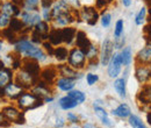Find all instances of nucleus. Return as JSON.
Masks as SVG:
<instances>
[{"mask_svg":"<svg viewBox=\"0 0 151 128\" xmlns=\"http://www.w3.org/2000/svg\"><path fill=\"white\" fill-rule=\"evenodd\" d=\"M114 90L116 91L117 95L121 99H126L127 98V88H126V79L124 78H115L114 79Z\"/></svg>","mask_w":151,"mask_h":128,"instance_id":"nucleus-28","label":"nucleus"},{"mask_svg":"<svg viewBox=\"0 0 151 128\" xmlns=\"http://www.w3.org/2000/svg\"><path fill=\"white\" fill-rule=\"evenodd\" d=\"M124 42H126V40H124V35L114 38V41H113L114 49H116V50H121V49L124 47Z\"/></svg>","mask_w":151,"mask_h":128,"instance_id":"nucleus-46","label":"nucleus"},{"mask_svg":"<svg viewBox=\"0 0 151 128\" xmlns=\"http://www.w3.org/2000/svg\"><path fill=\"white\" fill-rule=\"evenodd\" d=\"M135 78L141 85L149 84L151 82V72L149 65L136 64L135 67Z\"/></svg>","mask_w":151,"mask_h":128,"instance_id":"nucleus-11","label":"nucleus"},{"mask_svg":"<svg viewBox=\"0 0 151 128\" xmlns=\"http://www.w3.org/2000/svg\"><path fill=\"white\" fill-rule=\"evenodd\" d=\"M34 30H36L38 34H41L42 36L44 37V40L47 41L48 40V34H49V32H50V29H51V26H50V23L49 22H47V21H44V20H42V21H40L37 25L33 28Z\"/></svg>","mask_w":151,"mask_h":128,"instance_id":"nucleus-31","label":"nucleus"},{"mask_svg":"<svg viewBox=\"0 0 151 128\" xmlns=\"http://www.w3.org/2000/svg\"><path fill=\"white\" fill-rule=\"evenodd\" d=\"M14 51L20 56L26 58H33L38 62H44L47 59V53L43 48H40L37 44L28 40V36H20L18 42L14 44Z\"/></svg>","mask_w":151,"mask_h":128,"instance_id":"nucleus-1","label":"nucleus"},{"mask_svg":"<svg viewBox=\"0 0 151 128\" xmlns=\"http://www.w3.org/2000/svg\"><path fill=\"white\" fill-rule=\"evenodd\" d=\"M48 41L54 46L58 47L62 43H64L63 41V33H62V28H54L51 27L49 34H48Z\"/></svg>","mask_w":151,"mask_h":128,"instance_id":"nucleus-25","label":"nucleus"},{"mask_svg":"<svg viewBox=\"0 0 151 128\" xmlns=\"http://www.w3.org/2000/svg\"><path fill=\"white\" fill-rule=\"evenodd\" d=\"M68 95L71 99H73L75 101H77L79 105L83 104V103H85V100H86V94L83 91H80V90H75L73 89V90L68 92Z\"/></svg>","mask_w":151,"mask_h":128,"instance_id":"nucleus-34","label":"nucleus"},{"mask_svg":"<svg viewBox=\"0 0 151 128\" xmlns=\"http://www.w3.org/2000/svg\"><path fill=\"white\" fill-rule=\"evenodd\" d=\"M42 48H43V50L47 53V55L48 56H54V51H55V47L47 40V41H44L43 43H42Z\"/></svg>","mask_w":151,"mask_h":128,"instance_id":"nucleus-43","label":"nucleus"},{"mask_svg":"<svg viewBox=\"0 0 151 128\" xmlns=\"http://www.w3.org/2000/svg\"><path fill=\"white\" fill-rule=\"evenodd\" d=\"M54 56L58 62H65L68 61V57H69V50L66 47H60L58 46L55 48V51H54Z\"/></svg>","mask_w":151,"mask_h":128,"instance_id":"nucleus-33","label":"nucleus"},{"mask_svg":"<svg viewBox=\"0 0 151 128\" xmlns=\"http://www.w3.org/2000/svg\"><path fill=\"white\" fill-rule=\"evenodd\" d=\"M20 20L23 22L26 28H29V29L33 30V28L37 25L38 22L42 21V15L38 13V11H33V12L22 11L20 13Z\"/></svg>","mask_w":151,"mask_h":128,"instance_id":"nucleus-9","label":"nucleus"},{"mask_svg":"<svg viewBox=\"0 0 151 128\" xmlns=\"http://www.w3.org/2000/svg\"><path fill=\"white\" fill-rule=\"evenodd\" d=\"M72 11H79L81 8L80 0H63Z\"/></svg>","mask_w":151,"mask_h":128,"instance_id":"nucleus-44","label":"nucleus"},{"mask_svg":"<svg viewBox=\"0 0 151 128\" xmlns=\"http://www.w3.org/2000/svg\"><path fill=\"white\" fill-rule=\"evenodd\" d=\"M68 64L71 65L73 69L80 71L86 68L87 58L86 54L78 47H75L69 50V57H68Z\"/></svg>","mask_w":151,"mask_h":128,"instance_id":"nucleus-4","label":"nucleus"},{"mask_svg":"<svg viewBox=\"0 0 151 128\" xmlns=\"http://www.w3.org/2000/svg\"><path fill=\"white\" fill-rule=\"evenodd\" d=\"M135 64L142 65H150L151 64V47L145 46L142 48L135 57Z\"/></svg>","mask_w":151,"mask_h":128,"instance_id":"nucleus-18","label":"nucleus"},{"mask_svg":"<svg viewBox=\"0 0 151 128\" xmlns=\"http://www.w3.org/2000/svg\"><path fill=\"white\" fill-rule=\"evenodd\" d=\"M7 28H9L12 32H14L17 34H20V33L22 34L24 28H26V26L23 25V22L19 18H12L11 22H9V26Z\"/></svg>","mask_w":151,"mask_h":128,"instance_id":"nucleus-32","label":"nucleus"},{"mask_svg":"<svg viewBox=\"0 0 151 128\" xmlns=\"http://www.w3.org/2000/svg\"><path fill=\"white\" fill-rule=\"evenodd\" d=\"M112 114L114 116H117L120 119H128L130 115H132V110L129 107V105L122 103L120 104L116 108H113L112 110Z\"/></svg>","mask_w":151,"mask_h":128,"instance_id":"nucleus-26","label":"nucleus"},{"mask_svg":"<svg viewBox=\"0 0 151 128\" xmlns=\"http://www.w3.org/2000/svg\"><path fill=\"white\" fill-rule=\"evenodd\" d=\"M86 58L87 61H95V59H99V55H100V48L95 44H91L90 48L86 50Z\"/></svg>","mask_w":151,"mask_h":128,"instance_id":"nucleus-35","label":"nucleus"},{"mask_svg":"<svg viewBox=\"0 0 151 128\" xmlns=\"http://www.w3.org/2000/svg\"><path fill=\"white\" fill-rule=\"evenodd\" d=\"M128 122L132 128H148L145 126V124L142 121V119L138 115H135V114H132L128 118Z\"/></svg>","mask_w":151,"mask_h":128,"instance_id":"nucleus-37","label":"nucleus"},{"mask_svg":"<svg viewBox=\"0 0 151 128\" xmlns=\"http://www.w3.org/2000/svg\"><path fill=\"white\" fill-rule=\"evenodd\" d=\"M78 19V11H72L68 14L59 15L57 18L52 19L51 21V27L54 28H64L68 26H71L76 20Z\"/></svg>","mask_w":151,"mask_h":128,"instance_id":"nucleus-8","label":"nucleus"},{"mask_svg":"<svg viewBox=\"0 0 151 128\" xmlns=\"http://www.w3.org/2000/svg\"><path fill=\"white\" fill-rule=\"evenodd\" d=\"M114 54V44L113 41L111 38H106L104 40L101 48H100V55H99V61L101 63V65H108L111 58Z\"/></svg>","mask_w":151,"mask_h":128,"instance_id":"nucleus-7","label":"nucleus"},{"mask_svg":"<svg viewBox=\"0 0 151 128\" xmlns=\"http://www.w3.org/2000/svg\"><path fill=\"white\" fill-rule=\"evenodd\" d=\"M65 126V120L63 118H58L56 120V125H55V128H63Z\"/></svg>","mask_w":151,"mask_h":128,"instance_id":"nucleus-51","label":"nucleus"},{"mask_svg":"<svg viewBox=\"0 0 151 128\" xmlns=\"http://www.w3.org/2000/svg\"><path fill=\"white\" fill-rule=\"evenodd\" d=\"M58 105L60 106L62 110L69 111V110H72V108H76L79 104H78L77 101H75L73 99H71V98L66 94V95L59 98V100H58Z\"/></svg>","mask_w":151,"mask_h":128,"instance_id":"nucleus-29","label":"nucleus"},{"mask_svg":"<svg viewBox=\"0 0 151 128\" xmlns=\"http://www.w3.org/2000/svg\"><path fill=\"white\" fill-rule=\"evenodd\" d=\"M26 91L23 88H21L19 84H17L15 82H12L9 83L5 89H4V94L7 99H11V100H18L20 95Z\"/></svg>","mask_w":151,"mask_h":128,"instance_id":"nucleus-14","label":"nucleus"},{"mask_svg":"<svg viewBox=\"0 0 151 128\" xmlns=\"http://www.w3.org/2000/svg\"><path fill=\"white\" fill-rule=\"evenodd\" d=\"M32 92L35 93L41 99H44V98H47V97L52 94V86L40 79L37 82V84L32 89Z\"/></svg>","mask_w":151,"mask_h":128,"instance_id":"nucleus-16","label":"nucleus"},{"mask_svg":"<svg viewBox=\"0 0 151 128\" xmlns=\"http://www.w3.org/2000/svg\"><path fill=\"white\" fill-rule=\"evenodd\" d=\"M57 69H58V74L60 77H66V78H71V79H75V80L83 77V73L73 69L69 64H59L57 67Z\"/></svg>","mask_w":151,"mask_h":128,"instance_id":"nucleus-15","label":"nucleus"},{"mask_svg":"<svg viewBox=\"0 0 151 128\" xmlns=\"http://www.w3.org/2000/svg\"><path fill=\"white\" fill-rule=\"evenodd\" d=\"M2 49V40H0V50Z\"/></svg>","mask_w":151,"mask_h":128,"instance_id":"nucleus-58","label":"nucleus"},{"mask_svg":"<svg viewBox=\"0 0 151 128\" xmlns=\"http://www.w3.org/2000/svg\"><path fill=\"white\" fill-rule=\"evenodd\" d=\"M147 121H148V124L151 126V110L148 112V114H147Z\"/></svg>","mask_w":151,"mask_h":128,"instance_id":"nucleus-56","label":"nucleus"},{"mask_svg":"<svg viewBox=\"0 0 151 128\" xmlns=\"http://www.w3.org/2000/svg\"><path fill=\"white\" fill-rule=\"evenodd\" d=\"M98 82H99V76H98V74H95V73H93V72L86 73V83H87L90 86L96 84Z\"/></svg>","mask_w":151,"mask_h":128,"instance_id":"nucleus-45","label":"nucleus"},{"mask_svg":"<svg viewBox=\"0 0 151 128\" xmlns=\"http://www.w3.org/2000/svg\"><path fill=\"white\" fill-rule=\"evenodd\" d=\"M43 104H44L43 99H41L32 91H24L17 100V105L22 112L37 108L40 106H42Z\"/></svg>","mask_w":151,"mask_h":128,"instance_id":"nucleus-2","label":"nucleus"},{"mask_svg":"<svg viewBox=\"0 0 151 128\" xmlns=\"http://www.w3.org/2000/svg\"><path fill=\"white\" fill-rule=\"evenodd\" d=\"M57 78H58V69H57V67L50 65V67H47V68L41 70L40 79L45 82L47 84H49L51 86L55 85V82H56Z\"/></svg>","mask_w":151,"mask_h":128,"instance_id":"nucleus-12","label":"nucleus"},{"mask_svg":"<svg viewBox=\"0 0 151 128\" xmlns=\"http://www.w3.org/2000/svg\"><path fill=\"white\" fill-rule=\"evenodd\" d=\"M120 55H121V61H122V64L123 67H129L132 62V47H123L120 51Z\"/></svg>","mask_w":151,"mask_h":128,"instance_id":"nucleus-30","label":"nucleus"},{"mask_svg":"<svg viewBox=\"0 0 151 128\" xmlns=\"http://www.w3.org/2000/svg\"><path fill=\"white\" fill-rule=\"evenodd\" d=\"M75 43H76V47L80 48L84 53H86V50H87V49L90 48V46L92 44V42L90 41V38L86 35V33L83 32V30H77Z\"/></svg>","mask_w":151,"mask_h":128,"instance_id":"nucleus-21","label":"nucleus"},{"mask_svg":"<svg viewBox=\"0 0 151 128\" xmlns=\"http://www.w3.org/2000/svg\"><path fill=\"white\" fill-rule=\"evenodd\" d=\"M1 112L6 116V119L8 121H11L12 124H17V125H24L26 124V118H24L26 112H22L19 107L5 106Z\"/></svg>","mask_w":151,"mask_h":128,"instance_id":"nucleus-6","label":"nucleus"},{"mask_svg":"<svg viewBox=\"0 0 151 128\" xmlns=\"http://www.w3.org/2000/svg\"><path fill=\"white\" fill-rule=\"evenodd\" d=\"M55 86L58 90L63 92H69L73 90L76 86V80L71 78H66V77H59L57 78L55 82Z\"/></svg>","mask_w":151,"mask_h":128,"instance_id":"nucleus-22","label":"nucleus"},{"mask_svg":"<svg viewBox=\"0 0 151 128\" xmlns=\"http://www.w3.org/2000/svg\"><path fill=\"white\" fill-rule=\"evenodd\" d=\"M40 1L41 0H24V6H23L22 11H28V12L38 11Z\"/></svg>","mask_w":151,"mask_h":128,"instance_id":"nucleus-39","label":"nucleus"},{"mask_svg":"<svg viewBox=\"0 0 151 128\" xmlns=\"http://www.w3.org/2000/svg\"><path fill=\"white\" fill-rule=\"evenodd\" d=\"M11 20H12L11 17H8L7 14L0 12V29H5V28H7V27L9 26Z\"/></svg>","mask_w":151,"mask_h":128,"instance_id":"nucleus-42","label":"nucleus"},{"mask_svg":"<svg viewBox=\"0 0 151 128\" xmlns=\"http://www.w3.org/2000/svg\"><path fill=\"white\" fill-rule=\"evenodd\" d=\"M40 62L36 59H33V58H26L23 57L22 58V64H21V68L24 69L26 71L30 72L34 76H37L40 77V73H41V67L38 64Z\"/></svg>","mask_w":151,"mask_h":128,"instance_id":"nucleus-17","label":"nucleus"},{"mask_svg":"<svg viewBox=\"0 0 151 128\" xmlns=\"http://www.w3.org/2000/svg\"><path fill=\"white\" fill-rule=\"evenodd\" d=\"M12 2L20 8H23V6H24V0H12Z\"/></svg>","mask_w":151,"mask_h":128,"instance_id":"nucleus-52","label":"nucleus"},{"mask_svg":"<svg viewBox=\"0 0 151 128\" xmlns=\"http://www.w3.org/2000/svg\"><path fill=\"white\" fill-rule=\"evenodd\" d=\"M136 100L139 105L143 107H149L151 106V84H145L142 85V89L136 95Z\"/></svg>","mask_w":151,"mask_h":128,"instance_id":"nucleus-13","label":"nucleus"},{"mask_svg":"<svg viewBox=\"0 0 151 128\" xmlns=\"http://www.w3.org/2000/svg\"><path fill=\"white\" fill-rule=\"evenodd\" d=\"M1 37L2 38H6L9 43H17L18 42V40L19 38H17L18 37V34L17 33H14V32H12L9 28H5V29H1Z\"/></svg>","mask_w":151,"mask_h":128,"instance_id":"nucleus-36","label":"nucleus"},{"mask_svg":"<svg viewBox=\"0 0 151 128\" xmlns=\"http://www.w3.org/2000/svg\"><path fill=\"white\" fill-rule=\"evenodd\" d=\"M42 20L51 23L52 21V15H51V8H42Z\"/></svg>","mask_w":151,"mask_h":128,"instance_id":"nucleus-47","label":"nucleus"},{"mask_svg":"<svg viewBox=\"0 0 151 128\" xmlns=\"http://www.w3.org/2000/svg\"><path fill=\"white\" fill-rule=\"evenodd\" d=\"M93 110H94L95 115L100 119V121L106 126V127L112 128L114 126V122L109 119L108 116V113L106 112L104 106H93Z\"/></svg>","mask_w":151,"mask_h":128,"instance_id":"nucleus-24","label":"nucleus"},{"mask_svg":"<svg viewBox=\"0 0 151 128\" xmlns=\"http://www.w3.org/2000/svg\"><path fill=\"white\" fill-rule=\"evenodd\" d=\"M38 80H40V77L32 74L22 68H20L19 70H17V72L14 73V82L17 84H19L21 88H23L26 91L32 90L37 84Z\"/></svg>","mask_w":151,"mask_h":128,"instance_id":"nucleus-3","label":"nucleus"},{"mask_svg":"<svg viewBox=\"0 0 151 128\" xmlns=\"http://www.w3.org/2000/svg\"><path fill=\"white\" fill-rule=\"evenodd\" d=\"M145 2L149 4V5H151V0H145Z\"/></svg>","mask_w":151,"mask_h":128,"instance_id":"nucleus-59","label":"nucleus"},{"mask_svg":"<svg viewBox=\"0 0 151 128\" xmlns=\"http://www.w3.org/2000/svg\"><path fill=\"white\" fill-rule=\"evenodd\" d=\"M114 0H95V7L96 9H102L107 7L109 4H112Z\"/></svg>","mask_w":151,"mask_h":128,"instance_id":"nucleus-48","label":"nucleus"},{"mask_svg":"<svg viewBox=\"0 0 151 128\" xmlns=\"http://www.w3.org/2000/svg\"><path fill=\"white\" fill-rule=\"evenodd\" d=\"M132 0H122V4H123V6L124 7H129L130 5H132Z\"/></svg>","mask_w":151,"mask_h":128,"instance_id":"nucleus-54","label":"nucleus"},{"mask_svg":"<svg viewBox=\"0 0 151 128\" xmlns=\"http://www.w3.org/2000/svg\"><path fill=\"white\" fill-rule=\"evenodd\" d=\"M14 80V70L12 68H2L0 70V90H4Z\"/></svg>","mask_w":151,"mask_h":128,"instance_id":"nucleus-20","label":"nucleus"},{"mask_svg":"<svg viewBox=\"0 0 151 128\" xmlns=\"http://www.w3.org/2000/svg\"><path fill=\"white\" fill-rule=\"evenodd\" d=\"M100 22H101V26H102L104 28L109 27L111 23H112V14L108 13V12H106V11H104V12L100 14Z\"/></svg>","mask_w":151,"mask_h":128,"instance_id":"nucleus-40","label":"nucleus"},{"mask_svg":"<svg viewBox=\"0 0 151 128\" xmlns=\"http://www.w3.org/2000/svg\"><path fill=\"white\" fill-rule=\"evenodd\" d=\"M71 128H80V127H78V126H73V127H71Z\"/></svg>","mask_w":151,"mask_h":128,"instance_id":"nucleus-60","label":"nucleus"},{"mask_svg":"<svg viewBox=\"0 0 151 128\" xmlns=\"http://www.w3.org/2000/svg\"><path fill=\"white\" fill-rule=\"evenodd\" d=\"M122 61H121V55L120 53H114L108 65H107V73L109 76V78L115 79L119 77V74L121 73L122 70Z\"/></svg>","mask_w":151,"mask_h":128,"instance_id":"nucleus-10","label":"nucleus"},{"mask_svg":"<svg viewBox=\"0 0 151 128\" xmlns=\"http://www.w3.org/2000/svg\"><path fill=\"white\" fill-rule=\"evenodd\" d=\"M66 120L71 124H78L79 122V116L75 113H72V112H69L66 114Z\"/></svg>","mask_w":151,"mask_h":128,"instance_id":"nucleus-50","label":"nucleus"},{"mask_svg":"<svg viewBox=\"0 0 151 128\" xmlns=\"http://www.w3.org/2000/svg\"><path fill=\"white\" fill-rule=\"evenodd\" d=\"M0 12H1V2H0Z\"/></svg>","mask_w":151,"mask_h":128,"instance_id":"nucleus-62","label":"nucleus"},{"mask_svg":"<svg viewBox=\"0 0 151 128\" xmlns=\"http://www.w3.org/2000/svg\"><path fill=\"white\" fill-rule=\"evenodd\" d=\"M1 13H5L11 18H18L20 17L21 8L14 5L12 1H5L1 5Z\"/></svg>","mask_w":151,"mask_h":128,"instance_id":"nucleus-23","label":"nucleus"},{"mask_svg":"<svg viewBox=\"0 0 151 128\" xmlns=\"http://www.w3.org/2000/svg\"><path fill=\"white\" fill-rule=\"evenodd\" d=\"M43 101H44V103H51V101H54V97H52V95H49V97L44 98Z\"/></svg>","mask_w":151,"mask_h":128,"instance_id":"nucleus-55","label":"nucleus"},{"mask_svg":"<svg viewBox=\"0 0 151 128\" xmlns=\"http://www.w3.org/2000/svg\"><path fill=\"white\" fill-rule=\"evenodd\" d=\"M123 27H124V22L122 19H119L115 23V27H114V38L116 37H120L123 35Z\"/></svg>","mask_w":151,"mask_h":128,"instance_id":"nucleus-41","label":"nucleus"},{"mask_svg":"<svg viewBox=\"0 0 151 128\" xmlns=\"http://www.w3.org/2000/svg\"><path fill=\"white\" fill-rule=\"evenodd\" d=\"M62 33H63V41H64L65 44L71 46L75 42L76 34H77V28L71 27V26H68V27L62 28Z\"/></svg>","mask_w":151,"mask_h":128,"instance_id":"nucleus-27","label":"nucleus"},{"mask_svg":"<svg viewBox=\"0 0 151 128\" xmlns=\"http://www.w3.org/2000/svg\"><path fill=\"white\" fill-rule=\"evenodd\" d=\"M78 19H80L90 26H95L96 22L100 20V13L98 12L96 7L84 6L78 11Z\"/></svg>","mask_w":151,"mask_h":128,"instance_id":"nucleus-5","label":"nucleus"},{"mask_svg":"<svg viewBox=\"0 0 151 128\" xmlns=\"http://www.w3.org/2000/svg\"><path fill=\"white\" fill-rule=\"evenodd\" d=\"M2 68H5V63L2 62V59H0V70H1Z\"/></svg>","mask_w":151,"mask_h":128,"instance_id":"nucleus-57","label":"nucleus"},{"mask_svg":"<svg viewBox=\"0 0 151 128\" xmlns=\"http://www.w3.org/2000/svg\"><path fill=\"white\" fill-rule=\"evenodd\" d=\"M147 14H148L147 8L145 7H142L138 11V13L135 15V23H136V26H143L144 25L145 19H147Z\"/></svg>","mask_w":151,"mask_h":128,"instance_id":"nucleus-38","label":"nucleus"},{"mask_svg":"<svg viewBox=\"0 0 151 128\" xmlns=\"http://www.w3.org/2000/svg\"><path fill=\"white\" fill-rule=\"evenodd\" d=\"M81 128H99L98 126H95L93 124H90V122H85V124H83V127Z\"/></svg>","mask_w":151,"mask_h":128,"instance_id":"nucleus-53","label":"nucleus"},{"mask_svg":"<svg viewBox=\"0 0 151 128\" xmlns=\"http://www.w3.org/2000/svg\"><path fill=\"white\" fill-rule=\"evenodd\" d=\"M11 125H12V122L6 119V116L2 114V112H0V128H8Z\"/></svg>","mask_w":151,"mask_h":128,"instance_id":"nucleus-49","label":"nucleus"},{"mask_svg":"<svg viewBox=\"0 0 151 128\" xmlns=\"http://www.w3.org/2000/svg\"><path fill=\"white\" fill-rule=\"evenodd\" d=\"M149 69H150V72H151V64L149 65Z\"/></svg>","mask_w":151,"mask_h":128,"instance_id":"nucleus-61","label":"nucleus"},{"mask_svg":"<svg viewBox=\"0 0 151 128\" xmlns=\"http://www.w3.org/2000/svg\"><path fill=\"white\" fill-rule=\"evenodd\" d=\"M72 12V9L63 1V0H56L51 7V15H52V19L57 18L59 15H63V14H68Z\"/></svg>","mask_w":151,"mask_h":128,"instance_id":"nucleus-19","label":"nucleus"}]
</instances>
